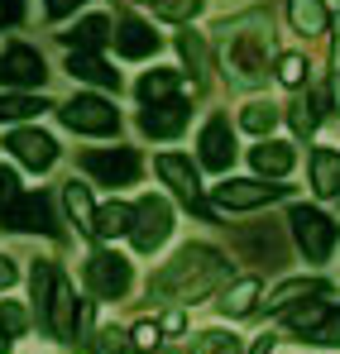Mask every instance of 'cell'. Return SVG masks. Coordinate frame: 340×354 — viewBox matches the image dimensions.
Here are the masks:
<instances>
[{"mask_svg": "<svg viewBox=\"0 0 340 354\" xmlns=\"http://www.w3.org/2000/svg\"><path fill=\"white\" fill-rule=\"evenodd\" d=\"M230 263L221 259V249L211 244H187L172 254V263H163L154 278H149V292L172 297V301H197V297L216 292L226 283Z\"/></svg>", "mask_w": 340, "mask_h": 354, "instance_id": "1", "label": "cell"}, {"mask_svg": "<svg viewBox=\"0 0 340 354\" xmlns=\"http://www.w3.org/2000/svg\"><path fill=\"white\" fill-rule=\"evenodd\" d=\"M287 225H292V235H297V249H302L312 263H326V259H331L336 235H340L331 216H321V211H312V206H292Z\"/></svg>", "mask_w": 340, "mask_h": 354, "instance_id": "2", "label": "cell"}, {"mask_svg": "<svg viewBox=\"0 0 340 354\" xmlns=\"http://www.w3.org/2000/svg\"><path fill=\"white\" fill-rule=\"evenodd\" d=\"M226 67L235 72V82H259L269 72V34H259V24H249V34H230Z\"/></svg>", "mask_w": 340, "mask_h": 354, "instance_id": "3", "label": "cell"}, {"mask_svg": "<svg viewBox=\"0 0 340 354\" xmlns=\"http://www.w3.org/2000/svg\"><path fill=\"white\" fill-rule=\"evenodd\" d=\"M172 235V211L163 196H144L139 206H134V225H129V239H134V249L139 254H154L163 239Z\"/></svg>", "mask_w": 340, "mask_h": 354, "instance_id": "4", "label": "cell"}, {"mask_svg": "<svg viewBox=\"0 0 340 354\" xmlns=\"http://www.w3.org/2000/svg\"><path fill=\"white\" fill-rule=\"evenodd\" d=\"M287 196V187H274V182H259V177H230L216 187V206L221 211H254V206H269Z\"/></svg>", "mask_w": 340, "mask_h": 354, "instance_id": "5", "label": "cell"}, {"mask_svg": "<svg viewBox=\"0 0 340 354\" xmlns=\"http://www.w3.org/2000/svg\"><path fill=\"white\" fill-rule=\"evenodd\" d=\"M82 168L96 177V182H106V187H129L144 163H139L134 149H91V153L82 158Z\"/></svg>", "mask_w": 340, "mask_h": 354, "instance_id": "6", "label": "cell"}, {"mask_svg": "<svg viewBox=\"0 0 340 354\" xmlns=\"http://www.w3.org/2000/svg\"><path fill=\"white\" fill-rule=\"evenodd\" d=\"M62 120H67V129H77V134H115V115L111 101H101V96H72L67 106H62Z\"/></svg>", "mask_w": 340, "mask_h": 354, "instance_id": "7", "label": "cell"}, {"mask_svg": "<svg viewBox=\"0 0 340 354\" xmlns=\"http://www.w3.org/2000/svg\"><path fill=\"white\" fill-rule=\"evenodd\" d=\"M87 288H91L96 297H106V301L125 297V292H129V263H125L120 254L96 249V254L87 259Z\"/></svg>", "mask_w": 340, "mask_h": 354, "instance_id": "8", "label": "cell"}, {"mask_svg": "<svg viewBox=\"0 0 340 354\" xmlns=\"http://www.w3.org/2000/svg\"><path fill=\"white\" fill-rule=\"evenodd\" d=\"M5 149H10L24 168H34V173H48L57 163V139L44 134V129H15V134L5 139Z\"/></svg>", "mask_w": 340, "mask_h": 354, "instance_id": "9", "label": "cell"}, {"mask_svg": "<svg viewBox=\"0 0 340 354\" xmlns=\"http://www.w3.org/2000/svg\"><path fill=\"white\" fill-rule=\"evenodd\" d=\"M159 177L168 182V187L177 192V196H182V201H187V206H192V211H197V216H211V206L202 201V182H197V168H192L187 158H177V153H163V158H159Z\"/></svg>", "mask_w": 340, "mask_h": 354, "instance_id": "10", "label": "cell"}, {"mask_svg": "<svg viewBox=\"0 0 340 354\" xmlns=\"http://www.w3.org/2000/svg\"><path fill=\"white\" fill-rule=\"evenodd\" d=\"M10 230H44V235H53V211H48V196L44 192H19L15 196V206L0 216Z\"/></svg>", "mask_w": 340, "mask_h": 354, "instance_id": "11", "label": "cell"}, {"mask_svg": "<svg viewBox=\"0 0 340 354\" xmlns=\"http://www.w3.org/2000/svg\"><path fill=\"white\" fill-rule=\"evenodd\" d=\"M202 168H211V173H226L230 163H235V134H230V120L226 115H211L206 120V129H202Z\"/></svg>", "mask_w": 340, "mask_h": 354, "instance_id": "12", "label": "cell"}, {"mask_svg": "<svg viewBox=\"0 0 340 354\" xmlns=\"http://www.w3.org/2000/svg\"><path fill=\"white\" fill-rule=\"evenodd\" d=\"M44 77H48V72H44V58H39L34 48L15 44V48L0 53V86H39Z\"/></svg>", "mask_w": 340, "mask_h": 354, "instance_id": "13", "label": "cell"}, {"mask_svg": "<svg viewBox=\"0 0 340 354\" xmlns=\"http://www.w3.org/2000/svg\"><path fill=\"white\" fill-rule=\"evenodd\" d=\"M44 321H48V330H53L57 340H77V292L62 283V278H53V292H48V311H44Z\"/></svg>", "mask_w": 340, "mask_h": 354, "instance_id": "14", "label": "cell"}, {"mask_svg": "<svg viewBox=\"0 0 340 354\" xmlns=\"http://www.w3.org/2000/svg\"><path fill=\"white\" fill-rule=\"evenodd\" d=\"M187 101L182 96H168V101H154L144 115H139V124H144V134H154V139H172V134H182V124H187Z\"/></svg>", "mask_w": 340, "mask_h": 354, "instance_id": "15", "label": "cell"}, {"mask_svg": "<svg viewBox=\"0 0 340 354\" xmlns=\"http://www.w3.org/2000/svg\"><path fill=\"white\" fill-rule=\"evenodd\" d=\"M115 48L125 53V58H149V53H159V34L144 24V19H120V29L111 34Z\"/></svg>", "mask_w": 340, "mask_h": 354, "instance_id": "16", "label": "cell"}, {"mask_svg": "<svg viewBox=\"0 0 340 354\" xmlns=\"http://www.w3.org/2000/svg\"><path fill=\"white\" fill-rule=\"evenodd\" d=\"M67 72L82 77V82H91V86H120V72H111L91 48H72L67 53Z\"/></svg>", "mask_w": 340, "mask_h": 354, "instance_id": "17", "label": "cell"}, {"mask_svg": "<svg viewBox=\"0 0 340 354\" xmlns=\"http://www.w3.org/2000/svg\"><path fill=\"white\" fill-rule=\"evenodd\" d=\"M292 163H297L292 144H278V139H264V144L254 149V168H259L264 177H287V173H292Z\"/></svg>", "mask_w": 340, "mask_h": 354, "instance_id": "18", "label": "cell"}, {"mask_svg": "<svg viewBox=\"0 0 340 354\" xmlns=\"http://www.w3.org/2000/svg\"><path fill=\"white\" fill-rule=\"evenodd\" d=\"M287 19H292V29L297 34H326V24H331V15H326V5L321 0H287Z\"/></svg>", "mask_w": 340, "mask_h": 354, "instance_id": "19", "label": "cell"}, {"mask_svg": "<svg viewBox=\"0 0 340 354\" xmlns=\"http://www.w3.org/2000/svg\"><path fill=\"white\" fill-rule=\"evenodd\" d=\"M312 187H316V196H340V153L336 149H316L312 153Z\"/></svg>", "mask_w": 340, "mask_h": 354, "instance_id": "20", "label": "cell"}, {"mask_svg": "<svg viewBox=\"0 0 340 354\" xmlns=\"http://www.w3.org/2000/svg\"><path fill=\"white\" fill-rule=\"evenodd\" d=\"M302 297H331V288L321 283V278H292V283H283L278 292H269V311H287L292 301H302Z\"/></svg>", "mask_w": 340, "mask_h": 354, "instance_id": "21", "label": "cell"}, {"mask_svg": "<svg viewBox=\"0 0 340 354\" xmlns=\"http://www.w3.org/2000/svg\"><path fill=\"white\" fill-rule=\"evenodd\" d=\"M62 44H67V48H91V53H96L101 44H111V19H106V15H87L72 34H62Z\"/></svg>", "mask_w": 340, "mask_h": 354, "instance_id": "22", "label": "cell"}, {"mask_svg": "<svg viewBox=\"0 0 340 354\" xmlns=\"http://www.w3.org/2000/svg\"><path fill=\"white\" fill-rule=\"evenodd\" d=\"M129 225H134V211H129L125 201H111V206L96 211V230H91V235L115 239V235H129Z\"/></svg>", "mask_w": 340, "mask_h": 354, "instance_id": "23", "label": "cell"}, {"mask_svg": "<svg viewBox=\"0 0 340 354\" xmlns=\"http://www.w3.org/2000/svg\"><path fill=\"white\" fill-rule=\"evenodd\" d=\"M254 301H259V283L254 278H240V283H230L226 292H221V311L226 316H249Z\"/></svg>", "mask_w": 340, "mask_h": 354, "instance_id": "24", "label": "cell"}, {"mask_svg": "<svg viewBox=\"0 0 340 354\" xmlns=\"http://www.w3.org/2000/svg\"><path fill=\"white\" fill-rule=\"evenodd\" d=\"M62 201H67V211H72V221H77V230H96V206H91V192L82 187V182H67V192H62Z\"/></svg>", "mask_w": 340, "mask_h": 354, "instance_id": "25", "label": "cell"}, {"mask_svg": "<svg viewBox=\"0 0 340 354\" xmlns=\"http://www.w3.org/2000/svg\"><path fill=\"white\" fill-rule=\"evenodd\" d=\"M48 111V101L39 96H0V124H15V120H29V115H44Z\"/></svg>", "mask_w": 340, "mask_h": 354, "instance_id": "26", "label": "cell"}, {"mask_svg": "<svg viewBox=\"0 0 340 354\" xmlns=\"http://www.w3.org/2000/svg\"><path fill=\"white\" fill-rule=\"evenodd\" d=\"M172 91H177V72H149L144 82H139V96H144V106H154V101H168Z\"/></svg>", "mask_w": 340, "mask_h": 354, "instance_id": "27", "label": "cell"}, {"mask_svg": "<svg viewBox=\"0 0 340 354\" xmlns=\"http://www.w3.org/2000/svg\"><path fill=\"white\" fill-rule=\"evenodd\" d=\"M240 124H244L249 134H269V129L278 124V111H274V106H264V101H249V106L240 111Z\"/></svg>", "mask_w": 340, "mask_h": 354, "instance_id": "28", "label": "cell"}, {"mask_svg": "<svg viewBox=\"0 0 340 354\" xmlns=\"http://www.w3.org/2000/svg\"><path fill=\"white\" fill-rule=\"evenodd\" d=\"M192 354H240V340L226 335V330H202L192 340Z\"/></svg>", "mask_w": 340, "mask_h": 354, "instance_id": "29", "label": "cell"}, {"mask_svg": "<svg viewBox=\"0 0 340 354\" xmlns=\"http://www.w3.org/2000/svg\"><path fill=\"white\" fill-rule=\"evenodd\" d=\"M287 111H292V129H297V134H312V129L321 124V111H316V101H307V96H297Z\"/></svg>", "mask_w": 340, "mask_h": 354, "instance_id": "30", "label": "cell"}, {"mask_svg": "<svg viewBox=\"0 0 340 354\" xmlns=\"http://www.w3.org/2000/svg\"><path fill=\"white\" fill-rule=\"evenodd\" d=\"M197 10H202V0H154V15H159V19H172V24L192 19Z\"/></svg>", "mask_w": 340, "mask_h": 354, "instance_id": "31", "label": "cell"}, {"mask_svg": "<svg viewBox=\"0 0 340 354\" xmlns=\"http://www.w3.org/2000/svg\"><path fill=\"white\" fill-rule=\"evenodd\" d=\"M307 72H312V67H307L302 53H283V58H278V82H283V86H302Z\"/></svg>", "mask_w": 340, "mask_h": 354, "instance_id": "32", "label": "cell"}, {"mask_svg": "<svg viewBox=\"0 0 340 354\" xmlns=\"http://www.w3.org/2000/svg\"><path fill=\"white\" fill-rule=\"evenodd\" d=\"M321 316H326V301H312V306H297V311L287 316V326H292L297 335H307V330L321 326Z\"/></svg>", "mask_w": 340, "mask_h": 354, "instance_id": "33", "label": "cell"}, {"mask_svg": "<svg viewBox=\"0 0 340 354\" xmlns=\"http://www.w3.org/2000/svg\"><path fill=\"white\" fill-rule=\"evenodd\" d=\"M312 340H316V345H340V306L316 326V330H312Z\"/></svg>", "mask_w": 340, "mask_h": 354, "instance_id": "34", "label": "cell"}, {"mask_svg": "<svg viewBox=\"0 0 340 354\" xmlns=\"http://www.w3.org/2000/svg\"><path fill=\"white\" fill-rule=\"evenodd\" d=\"M182 58L192 62L197 72H206V48H202V39H197V34H182Z\"/></svg>", "mask_w": 340, "mask_h": 354, "instance_id": "35", "label": "cell"}, {"mask_svg": "<svg viewBox=\"0 0 340 354\" xmlns=\"http://www.w3.org/2000/svg\"><path fill=\"white\" fill-rule=\"evenodd\" d=\"M15 196H19V182H15V173H10V168H0V216L15 206Z\"/></svg>", "mask_w": 340, "mask_h": 354, "instance_id": "36", "label": "cell"}, {"mask_svg": "<svg viewBox=\"0 0 340 354\" xmlns=\"http://www.w3.org/2000/svg\"><path fill=\"white\" fill-rule=\"evenodd\" d=\"M0 326H5L10 335H19V330H24V311H19L15 301H0Z\"/></svg>", "mask_w": 340, "mask_h": 354, "instance_id": "37", "label": "cell"}, {"mask_svg": "<svg viewBox=\"0 0 340 354\" xmlns=\"http://www.w3.org/2000/svg\"><path fill=\"white\" fill-rule=\"evenodd\" d=\"M91 350L96 354H125V340H120V330H101V335L91 340Z\"/></svg>", "mask_w": 340, "mask_h": 354, "instance_id": "38", "label": "cell"}, {"mask_svg": "<svg viewBox=\"0 0 340 354\" xmlns=\"http://www.w3.org/2000/svg\"><path fill=\"white\" fill-rule=\"evenodd\" d=\"M159 335H163V330H159L154 321H139V326H134V345H139V350H154Z\"/></svg>", "mask_w": 340, "mask_h": 354, "instance_id": "39", "label": "cell"}, {"mask_svg": "<svg viewBox=\"0 0 340 354\" xmlns=\"http://www.w3.org/2000/svg\"><path fill=\"white\" fill-rule=\"evenodd\" d=\"M19 19H24V0H0V29L19 24Z\"/></svg>", "mask_w": 340, "mask_h": 354, "instance_id": "40", "label": "cell"}, {"mask_svg": "<svg viewBox=\"0 0 340 354\" xmlns=\"http://www.w3.org/2000/svg\"><path fill=\"white\" fill-rule=\"evenodd\" d=\"M77 5H82V0H44V10H48L53 19H62V15H72Z\"/></svg>", "mask_w": 340, "mask_h": 354, "instance_id": "41", "label": "cell"}, {"mask_svg": "<svg viewBox=\"0 0 340 354\" xmlns=\"http://www.w3.org/2000/svg\"><path fill=\"white\" fill-rule=\"evenodd\" d=\"M159 330H168V335H182V330H187V316H182V311H168Z\"/></svg>", "mask_w": 340, "mask_h": 354, "instance_id": "42", "label": "cell"}, {"mask_svg": "<svg viewBox=\"0 0 340 354\" xmlns=\"http://www.w3.org/2000/svg\"><path fill=\"white\" fill-rule=\"evenodd\" d=\"M10 283H15V263H10V259H0V288H10Z\"/></svg>", "mask_w": 340, "mask_h": 354, "instance_id": "43", "label": "cell"}, {"mask_svg": "<svg viewBox=\"0 0 340 354\" xmlns=\"http://www.w3.org/2000/svg\"><path fill=\"white\" fill-rule=\"evenodd\" d=\"M331 62H336V77H340V29H336V48H331Z\"/></svg>", "mask_w": 340, "mask_h": 354, "instance_id": "44", "label": "cell"}, {"mask_svg": "<svg viewBox=\"0 0 340 354\" xmlns=\"http://www.w3.org/2000/svg\"><path fill=\"white\" fill-rule=\"evenodd\" d=\"M0 354H10V330L0 326Z\"/></svg>", "mask_w": 340, "mask_h": 354, "instance_id": "45", "label": "cell"}, {"mask_svg": "<svg viewBox=\"0 0 340 354\" xmlns=\"http://www.w3.org/2000/svg\"><path fill=\"white\" fill-rule=\"evenodd\" d=\"M129 354H144V350H129Z\"/></svg>", "mask_w": 340, "mask_h": 354, "instance_id": "46", "label": "cell"}, {"mask_svg": "<svg viewBox=\"0 0 340 354\" xmlns=\"http://www.w3.org/2000/svg\"><path fill=\"white\" fill-rule=\"evenodd\" d=\"M149 5H154V0H149Z\"/></svg>", "mask_w": 340, "mask_h": 354, "instance_id": "47", "label": "cell"}]
</instances>
